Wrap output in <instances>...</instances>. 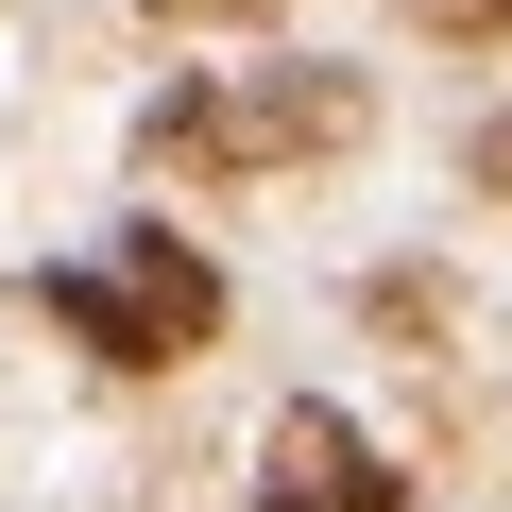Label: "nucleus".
I'll list each match as a JSON object with an SVG mask.
<instances>
[{
	"label": "nucleus",
	"mask_w": 512,
	"mask_h": 512,
	"mask_svg": "<svg viewBox=\"0 0 512 512\" xmlns=\"http://www.w3.org/2000/svg\"><path fill=\"white\" fill-rule=\"evenodd\" d=\"M376 86L342 52H274V69H188L137 103V154L154 171H308V154H359Z\"/></svg>",
	"instance_id": "1"
},
{
	"label": "nucleus",
	"mask_w": 512,
	"mask_h": 512,
	"mask_svg": "<svg viewBox=\"0 0 512 512\" xmlns=\"http://www.w3.org/2000/svg\"><path fill=\"white\" fill-rule=\"evenodd\" d=\"M35 308H52L86 359H120V376H171V359H205V342H222V274H205V239H171L154 205H137L103 256H52Z\"/></svg>",
	"instance_id": "2"
},
{
	"label": "nucleus",
	"mask_w": 512,
	"mask_h": 512,
	"mask_svg": "<svg viewBox=\"0 0 512 512\" xmlns=\"http://www.w3.org/2000/svg\"><path fill=\"white\" fill-rule=\"evenodd\" d=\"M256 512H410V478H393L325 393H291V410H274V495H256Z\"/></svg>",
	"instance_id": "3"
},
{
	"label": "nucleus",
	"mask_w": 512,
	"mask_h": 512,
	"mask_svg": "<svg viewBox=\"0 0 512 512\" xmlns=\"http://www.w3.org/2000/svg\"><path fill=\"white\" fill-rule=\"evenodd\" d=\"M410 18H427V35H495V52H512V0H410Z\"/></svg>",
	"instance_id": "4"
},
{
	"label": "nucleus",
	"mask_w": 512,
	"mask_h": 512,
	"mask_svg": "<svg viewBox=\"0 0 512 512\" xmlns=\"http://www.w3.org/2000/svg\"><path fill=\"white\" fill-rule=\"evenodd\" d=\"M461 171H478V188H495V205H512V103H495V120H478V137H461Z\"/></svg>",
	"instance_id": "5"
},
{
	"label": "nucleus",
	"mask_w": 512,
	"mask_h": 512,
	"mask_svg": "<svg viewBox=\"0 0 512 512\" xmlns=\"http://www.w3.org/2000/svg\"><path fill=\"white\" fill-rule=\"evenodd\" d=\"M154 18H256V0H154Z\"/></svg>",
	"instance_id": "6"
}]
</instances>
